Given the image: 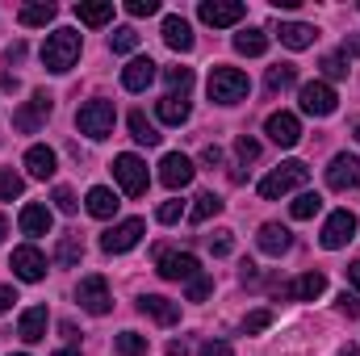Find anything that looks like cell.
<instances>
[{
	"mask_svg": "<svg viewBox=\"0 0 360 356\" xmlns=\"http://www.w3.org/2000/svg\"><path fill=\"white\" fill-rule=\"evenodd\" d=\"M281 293H285V298H293V302H314V298H323V293H327V276H323V272H302V276H297V281H289Z\"/></svg>",
	"mask_w": 360,
	"mask_h": 356,
	"instance_id": "cell-18",
	"label": "cell"
},
{
	"mask_svg": "<svg viewBox=\"0 0 360 356\" xmlns=\"http://www.w3.org/2000/svg\"><path fill=\"white\" fill-rule=\"evenodd\" d=\"M193 160L188 155H180V151H168L164 155V164H160V180L168 184V189H184V184H193Z\"/></svg>",
	"mask_w": 360,
	"mask_h": 356,
	"instance_id": "cell-17",
	"label": "cell"
},
{
	"mask_svg": "<svg viewBox=\"0 0 360 356\" xmlns=\"http://www.w3.org/2000/svg\"><path fill=\"white\" fill-rule=\"evenodd\" d=\"M352 239H356V214H352V210H335V214L323 222L319 243H323L327 252H340V248H348Z\"/></svg>",
	"mask_w": 360,
	"mask_h": 356,
	"instance_id": "cell-5",
	"label": "cell"
},
{
	"mask_svg": "<svg viewBox=\"0 0 360 356\" xmlns=\"http://www.w3.org/2000/svg\"><path fill=\"white\" fill-rule=\"evenodd\" d=\"M201 356H235V348H231V344H222V340H210V344L201 348Z\"/></svg>",
	"mask_w": 360,
	"mask_h": 356,
	"instance_id": "cell-49",
	"label": "cell"
},
{
	"mask_svg": "<svg viewBox=\"0 0 360 356\" xmlns=\"http://www.w3.org/2000/svg\"><path fill=\"white\" fill-rule=\"evenodd\" d=\"M155 218H160L164 227H172V222H180V218H184V201H164Z\"/></svg>",
	"mask_w": 360,
	"mask_h": 356,
	"instance_id": "cell-44",
	"label": "cell"
},
{
	"mask_svg": "<svg viewBox=\"0 0 360 356\" xmlns=\"http://www.w3.org/2000/svg\"><path fill=\"white\" fill-rule=\"evenodd\" d=\"M235 155H239V164L248 168V164H256V160H260V143H256V139H248V134H239V139H235Z\"/></svg>",
	"mask_w": 360,
	"mask_h": 356,
	"instance_id": "cell-39",
	"label": "cell"
},
{
	"mask_svg": "<svg viewBox=\"0 0 360 356\" xmlns=\"http://www.w3.org/2000/svg\"><path fill=\"white\" fill-rule=\"evenodd\" d=\"M344 55H360V34H356V38H348V42H344Z\"/></svg>",
	"mask_w": 360,
	"mask_h": 356,
	"instance_id": "cell-53",
	"label": "cell"
},
{
	"mask_svg": "<svg viewBox=\"0 0 360 356\" xmlns=\"http://www.w3.org/2000/svg\"><path fill=\"white\" fill-rule=\"evenodd\" d=\"M84 205H89V214H92V218H113L122 201H117V193H113V189L96 184V189H89V201H84Z\"/></svg>",
	"mask_w": 360,
	"mask_h": 356,
	"instance_id": "cell-26",
	"label": "cell"
},
{
	"mask_svg": "<svg viewBox=\"0 0 360 356\" xmlns=\"http://www.w3.org/2000/svg\"><path fill=\"white\" fill-rule=\"evenodd\" d=\"M143 231H147V222H143V218H126V222H117V227H109V231L101 235V252L122 256V252H130V248L143 239Z\"/></svg>",
	"mask_w": 360,
	"mask_h": 356,
	"instance_id": "cell-6",
	"label": "cell"
},
{
	"mask_svg": "<svg viewBox=\"0 0 360 356\" xmlns=\"http://www.w3.org/2000/svg\"><path fill=\"white\" fill-rule=\"evenodd\" d=\"M235 51L256 59V55L269 51V34H264V30H243V34H235Z\"/></svg>",
	"mask_w": 360,
	"mask_h": 356,
	"instance_id": "cell-31",
	"label": "cell"
},
{
	"mask_svg": "<svg viewBox=\"0 0 360 356\" xmlns=\"http://www.w3.org/2000/svg\"><path fill=\"white\" fill-rule=\"evenodd\" d=\"M276 38L289 46V51H306V46H314V25H306V21H281V30H276Z\"/></svg>",
	"mask_w": 360,
	"mask_h": 356,
	"instance_id": "cell-22",
	"label": "cell"
},
{
	"mask_svg": "<svg viewBox=\"0 0 360 356\" xmlns=\"http://www.w3.org/2000/svg\"><path fill=\"white\" fill-rule=\"evenodd\" d=\"M256 243H260L264 256H285V252L293 248V235H289V227H281V222H264L260 235H256Z\"/></svg>",
	"mask_w": 360,
	"mask_h": 356,
	"instance_id": "cell-19",
	"label": "cell"
},
{
	"mask_svg": "<svg viewBox=\"0 0 360 356\" xmlns=\"http://www.w3.org/2000/svg\"><path fill=\"white\" fill-rule=\"evenodd\" d=\"M113 101H89V105H80V113H76V126H80V134H89V139H109L113 134Z\"/></svg>",
	"mask_w": 360,
	"mask_h": 356,
	"instance_id": "cell-4",
	"label": "cell"
},
{
	"mask_svg": "<svg viewBox=\"0 0 360 356\" xmlns=\"http://www.w3.org/2000/svg\"><path fill=\"white\" fill-rule=\"evenodd\" d=\"M319 210H323V197H319V193H297L293 205H289V214H293L297 222H302V218H314Z\"/></svg>",
	"mask_w": 360,
	"mask_h": 356,
	"instance_id": "cell-33",
	"label": "cell"
},
{
	"mask_svg": "<svg viewBox=\"0 0 360 356\" xmlns=\"http://www.w3.org/2000/svg\"><path fill=\"white\" fill-rule=\"evenodd\" d=\"M17 356H25V352H17Z\"/></svg>",
	"mask_w": 360,
	"mask_h": 356,
	"instance_id": "cell-60",
	"label": "cell"
},
{
	"mask_svg": "<svg viewBox=\"0 0 360 356\" xmlns=\"http://www.w3.org/2000/svg\"><path fill=\"white\" fill-rule=\"evenodd\" d=\"M327 184L335 193H348V189H360V160L356 155H335L331 168H327Z\"/></svg>",
	"mask_w": 360,
	"mask_h": 356,
	"instance_id": "cell-15",
	"label": "cell"
},
{
	"mask_svg": "<svg viewBox=\"0 0 360 356\" xmlns=\"http://www.w3.org/2000/svg\"><path fill=\"white\" fill-rule=\"evenodd\" d=\"M155 59L151 55H139V59H130L126 68H122V89L126 92H147L151 89V80H155Z\"/></svg>",
	"mask_w": 360,
	"mask_h": 356,
	"instance_id": "cell-14",
	"label": "cell"
},
{
	"mask_svg": "<svg viewBox=\"0 0 360 356\" xmlns=\"http://www.w3.org/2000/svg\"><path fill=\"white\" fill-rule=\"evenodd\" d=\"M126 122H130V134H134V143H143V147H160V139H164V134L155 130V122H147V113H143V109H134Z\"/></svg>",
	"mask_w": 360,
	"mask_h": 356,
	"instance_id": "cell-27",
	"label": "cell"
},
{
	"mask_svg": "<svg viewBox=\"0 0 360 356\" xmlns=\"http://www.w3.org/2000/svg\"><path fill=\"white\" fill-rule=\"evenodd\" d=\"M340 356H360V348H356V344H344V352H340Z\"/></svg>",
	"mask_w": 360,
	"mask_h": 356,
	"instance_id": "cell-56",
	"label": "cell"
},
{
	"mask_svg": "<svg viewBox=\"0 0 360 356\" xmlns=\"http://www.w3.org/2000/svg\"><path fill=\"white\" fill-rule=\"evenodd\" d=\"M76 302H80V310H89V314H109L113 298H109L105 276H84V281L76 285Z\"/></svg>",
	"mask_w": 360,
	"mask_h": 356,
	"instance_id": "cell-8",
	"label": "cell"
},
{
	"mask_svg": "<svg viewBox=\"0 0 360 356\" xmlns=\"http://www.w3.org/2000/svg\"><path fill=\"white\" fill-rule=\"evenodd\" d=\"M323 76L344 80V76H348V55H344V51H340V55H327V59H323Z\"/></svg>",
	"mask_w": 360,
	"mask_h": 356,
	"instance_id": "cell-41",
	"label": "cell"
},
{
	"mask_svg": "<svg viewBox=\"0 0 360 356\" xmlns=\"http://www.w3.org/2000/svg\"><path fill=\"white\" fill-rule=\"evenodd\" d=\"M46 117H51V92H34L30 105H21V109L13 113V126H17L21 134H34Z\"/></svg>",
	"mask_w": 360,
	"mask_h": 356,
	"instance_id": "cell-11",
	"label": "cell"
},
{
	"mask_svg": "<svg viewBox=\"0 0 360 356\" xmlns=\"http://www.w3.org/2000/svg\"><path fill=\"white\" fill-rule=\"evenodd\" d=\"M164 42H168L172 51H180V55H184V51H193V30H188V21H184V17H176V13H172V17H164Z\"/></svg>",
	"mask_w": 360,
	"mask_h": 356,
	"instance_id": "cell-24",
	"label": "cell"
},
{
	"mask_svg": "<svg viewBox=\"0 0 360 356\" xmlns=\"http://www.w3.org/2000/svg\"><path fill=\"white\" fill-rule=\"evenodd\" d=\"M139 310L143 314H151L155 323H164V327H172L180 319V306L176 302H168V298H160V293H147V298H139Z\"/></svg>",
	"mask_w": 360,
	"mask_h": 356,
	"instance_id": "cell-23",
	"label": "cell"
},
{
	"mask_svg": "<svg viewBox=\"0 0 360 356\" xmlns=\"http://www.w3.org/2000/svg\"><path fill=\"white\" fill-rule=\"evenodd\" d=\"M248 76L239 72V68H226V63H218L214 72H210V101L214 105H239L243 96H248Z\"/></svg>",
	"mask_w": 360,
	"mask_h": 356,
	"instance_id": "cell-2",
	"label": "cell"
},
{
	"mask_svg": "<svg viewBox=\"0 0 360 356\" xmlns=\"http://www.w3.org/2000/svg\"><path fill=\"white\" fill-rule=\"evenodd\" d=\"M210 289H214V281L201 272V276H193L188 281V302H201V298H210Z\"/></svg>",
	"mask_w": 360,
	"mask_h": 356,
	"instance_id": "cell-46",
	"label": "cell"
},
{
	"mask_svg": "<svg viewBox=\"0 0 360 356\" xmlns=\"http://www.w3.org/2000/svg\"><path fill=\"white\" fill-rule=\"evenodd\" d=\"M55 13H59V8H55L51 0H38V4H25L17 17H21V25H25V30H34V25H51V21H55Z\"/></svg>",
	"mask_w": 360,
	"mask_h": 356,
	"instance_id": "cell-30",
	"label": "cell"
},
{
	"mask_svg": "<svg viewBox=\"0 0 360 356\" xmlns=\"http://www.w3.org/2000/svg\"><path fill=\"white\" fill-rule=\"evenodd\" d=\"M76 59H80V34H76V30H55V34H46V42H42V63H46V72L63 76V72H72Z\"/></svg>",
	"mask_w": 360,
	"mask_h": 356,
	"instance_id": "cell-1",
	"label": "cell"
},
{
	"mask_svg": "<svg viewBox=\"0 0 360 356\" xmlns=\"http://www.w3.org/2000/svg\"><path fill=\"white\" fill-rule=\"evenodd\" d=\"M126 13L130 17H151V13H160V0H126Z\"/></svg>",
	"mask_w": 360,
	"mask_h": 356,
	"instance_id": "cell-47",
	"label": "cell"
},
{
	"mask_svg": "<svg viewBox=\"0 0 360 356\" xmlns=\"http://www.w3.org/2000/svg\"><path fill=\"white\" fill-rule=\"evenodd\" d=\"M55 356H80V348H59Z\"/></svg>",
	"mask_w": 360,
	"mask_h": 356,
	"instance_id": "cell-57",
	"label": "cell"
},
{
	"mask_svg": "<svg viewBox=\"0 0 360 356\" xmlns=\"http://www.w3.org/2000/svg\"><path fill=\"white\" fill-rule=\"evenodd\" d=\"M264 130H269V139L276 147H297V139H302V122L293 117V113H269V122H264Z\"/></svg>",
	"mask_w": 360,
	"mask_h": 356,
	"instance_id": "cell-16",
	"label": "cell"
},
{
	"mask_svg": "<svg viewBox=\"0 0 360 356\" xmlns=\"http://www.w3.org/2000/svg\"><path fill=\"white\" fill-rule=\"evenodd\" d=\"M8 268H13L21 281H42V276H46V256H42L34 243H25V248H13Z\"/></svg>",
	"mask_w": 360,
	"mask_h": 356,
	"instance_id": "cell-12",
	"label": "cell"
},
{
	"mask_svg": "<svg viewBox=\"0 0 360 356\" xmlns=\"http://www.w3.org/2000/svg\"><path fill=\"white\" fill-rule=\"evenodd\" d=\"M348 281H352V285H356V289H360V260H356V265H352V268H348Z\"/></svg>",
	"mask_w": 360,
	"mask_h": 356,
	"instance_id": "cell-55",
	"label": "cell"
},
{
	"mask_svg": "<svg viewBox=\"0 0 360 356\" xmlns=\"http://www.w3.org/2000/svg\"><path fill=\"white\" fill-rule=\"evenodd\" d=\"M264 84H269V92H285V89H293V84H297V68H293V63H276V68H269Z\"/></svg>",
	"mask_w": 360,
	"mask_h": 356,
	"instance_id": "cell-32",
	"label": "cell"
},
{
	"mask_svg": "<svg viewBox=\"0 0 360 356\" xmlns=\"http://www.w3.org/2000/svg\"><path fill=\"white\" fill-rule=\"evenodd\" d=\"M340 314L360 319V298H356V293H340Z\"/></svg>",
	"mask_w": 360,
	"mask_h": 356,
	"instance_id": "cell-48",
	"label": "cell"
},
{
	"mask_svg": "<svg viewBox=\"0 0 360 356\" xmlns=\"http://www.w3.org/2000/svg\"><path fill=\"white\" fill-rule=\"evenodd\" d=\"M21 193H25V180L17 177L13 168H0V201H13Z\"/></svg>",
	"mask_w": 360,
	"mask_h": 356,
	"instance_id": "cell-36",
	"label": "cell"
},
{
	"mask_svg": "<svg viewBox=\"0 0 360 356\" xmlns=\"http://www.w3.org/2000/svg\"><path fill=\"white\" fill-rule=\"evenodd\" d=\"M155 113H160V122H168V126H184V122H188V101L176 96V92H168Z\"/></svg>",
	"mask_w": 360,
	"mask_h": 356,
	"instance_id": "cell-29",
	"label": "cell"
},
{
	"mask_svg": "<svg viewBox=\"0 0 360 356\" xmlns=\"http://www.w3.org/2000/svg\"><path fill=\"white\" fill-rule=\"evenodd\" d=\"M21 59H25V42H13V46L4 51V63L13 68V63H21Z\"/></svg>",
	"mask_w": 360,
	"mask_h": 356,
	"instance_id": "cell-51",
	"label": "cell"
},
{
	"mask_svg": "<svg viewBox=\"0 0 360 356\" xmlns=\"http://www.w3.org/2000/svg\"><path fill=\"white\" fill-rule=\"evenodd\" d=\"M306 180H310V168H306L302 160H289V164L272 168L269 177L260 180V197H264V201H276V197H285V193L302 189Z\"/></svg>",
	"mask_w": 360,
	"mask_h": 356,
	"instance_id": "cell-3",
	"label": "cell"
},
{
	"mask_svg": "<svg viewBox=\"0 0 360 356\" xmlns=\"http://www.w3.org/2000/svg\"><path fill=\"white\" fill-rule=\"evenodd\" d=\"M46 323H51L46 306H30V310L21 314V323H17V336H21L25 344H38V340H46Z\"/></svg>",
	"mask_w": 360,
	"mask_h": 356,
	"instance_id": "cell-21",
	"label": "cell"
},
{
	"mask_svg": "<svg viewBox=\"0 0 360 356\" xmlns=\"http://www.w3.org/2000/svg\"><path fill=\"white\" fill-rule=\"evenodd\" d=\"M113 177H117L126 197H143L147 193V164L139 155H117L113 160Z\"/></svg>",
	"mask_w": 360,
	"mask_h": 356,
	"instance_id": "cell-7",
	"label": "cell"
},
{
	"mask_svg": "<svg viewBox=\"0 0 360 356\" xmlns=\"http://www.w3.org/2000/svg\"><path fill=\"white\" fill-rule=\"evenodd\" d=\"M210 252H214V256H231V252H235L231 231H214V235H210Z\"/></svg>",
	"mask_w": 360,
	"mask_h": 356,
	"instance_id": "cell-42",
	"label": "cell"
},
{
	"mask_svg": "<svg viewBox=\"0 0 360 356\" xmlns=\"http://www.w3.org/2000/svg\"><path fill=\"white\" fill-rule=\"evenodd\" d=\"M117 352L122 356H143L147 352V336H139V331H122V336H117Z\"/></svg>",
	"mask_w": 360,
	"mask_h": 356,
	"instance_id": "cell-38",
	"label": "cell"
},
{
	"mask_svg": "<svg viewBox=\"0 0 360 356\" xmlns=\"http://www.w3.org/2000/svg\"><path fill=\"white\" fill-rule=\"evenodd\" d=\"M269 323H272V310H252V314L243 319V331H248V336H256V331H264Z\"/></svg>",
	"mask_w": 360,
	"mask_h": 356,
	"instance_id": "cell-43",
	"label": "cell"
},
{
	"mask_svg": "<svg viewBox=\"0 0 360 356\" xmlns=\"http://www.w3.org/2000/svg\"><path fill=\"white\" fill-rule=\"evenodd\" d=\"M335 105H340V96H335L331 84H323V80L302 84V109H306L310 117H327V113H335Z\"/></svg>",
	"mask_w": 360,
	"mask_h": 356,
	"instance_id": "cell-9",
	"label": "cell"
},
{
	"mask_svg": "<svg viewBox=\"0 0 360 356\" xmlns=\"http://www.w3.org/2000/svg\"><path fill=\"white\" fill-rule=\"evenodd\" d=\"M184 352H188V348H184L180 340H172V344H168V356H184Z\"/></svg>",
	"mask_w": 360,
	"mask_h": 356,
	"instance_id": "cell-54",
	"label": "cell"
},
{
	"mask_svg": "<svg viewBox=\"0 0 360 356\" xmlns=\"http://www.w3.org/2000/svg\"><path fill=\"white\" fill-rule=\"evenodd\" d=\"M21 231L25 235H51V210L46 205H38V201H30L25 210H21Z\"/></svg>",
	"mask_w": 360,
	"mask_h": 356,
	"instance_id": "cell-25",
	"label": "cell"
},
{
	"mask_svg": "<svg viewBox=\"0 0 360 356\" xmlns=\"http://www.w3.org/2000/svg\"><path fill=\"white\" fill-rule=\"evenodd\" d=\"M164 80H168V89H172V92L180 89V96H184V92L193 89V68H168V72H164Z\"/></svg>",
	"mask_w": 360,
	"mask_h": 356,
	"instance_id": "cell-40",
	"label": "cell"
},
{
	"mask_svg": "<svg viewBox=\"0 0 360 356\" xmlns=\"http://www.w3.org/2000/svg\"><path fill=\"white\" fill-rule=\"evenodd\" d=\"M4 235H8V222H4V214H0V239H4Z\"/></svg>",
	"mask_w": 360,
	"mask_h": 356,
	"instance_id": "cell-58",
	"label": "cell"
},
{
	"mask_svg": "<svg viewBox=\"0 0 360 356\" xmlns=\"http://www.w3.org/2000/svg\"><path fill=\"white\" fill-rule=\"evenodd\" d=\"M134 46H139V34H134L130 25H122V30L109 34V51H113V55H130Z\"/></svg>",
	"mask_w": 360,
	"mask_h": 356,
	"instance_id": "cell-35",
	"label": "cell"
},
{
	"mask_svg": "<svg viewBox=\"0 0 360 356\" xmlns=\"http://www.w3.org/2000/svg\"><path fill=\"white\" fill-rule=\"evenodd\" d=\"M76 17L84 21V25H109L113 21V0H92V4H76Z\"/></svg>",
	"mask_w": 360,
	"mask_h": 356,
	"instance_id": "cell-28",
	"label": "cell"
},
{
	"mask_svg": "<svg viewBox=\"0 0 360 356\" xmlns=\"http://www.w3.org/2000/svg\"><path fill=\"white\" fill-rule=\"evenodd\" d=\"M13 302H17V289H13V285H0V314H4Z\"/></svg>",
	"mask_w": 360,
	"mask_h": 356,
	"instance_id": "cell-52",
	"label": "cell"
},
{
	"mask_svg": "<svg viewBox=\"0 0 360 356\" xmlns=\"http://www.w3.org/2000/svg\"><path fill=\"white\" fill-rule=\"evenodd\" d=\"M197 13H201V21H205V25L222 30V25H239L248 8H243L239 0H201V8H197Z\"/></svg>",
	"mask_w": 360,
	"mask_h": 356,
	"instance_id": "cell-10",
	"label": "cell"
},
{
	"mask_svg": "<svg viewBox=\"0 0 360 356\" xmlns=\"http://www.w3.org/2000/svg\"><path fill=\"white\" fill-rule=\"evenodd\" d=\"M51 201H55V205H59V210H63V214H76V210H80V205H76V193H72V189H68V184H59V189H55V197H51Z\"/></svg>",
	"mask_w": 360,
	"mask_h": 356,
	"instance_id": "cell-45",
	"label": "cell"
},
{
	"mask_svg": "<svg viewBox=\"0 0 360 356\" xmlns=\"http://www.w3.org/2000/svg\"><path fill=\"white\" fill-rule=\"evenodd\" d=\"M214 214H222V197H218V193H201L188 218H193V222H210Z\"/></svg>",
	"mask_w": 360,
	"mask_h": 356,
	"instance_id": "cell-34",
	"label": "cell"
},
{
	"mask_svg": "<svg viewBox=\"0 0 360 356\" xmlns=\"http://www.w3.org/2000/svg\"><path fill=\"white\" fill-rule=\"evenodd\" d=\"M25 168H30V177H34V180H51V177H55V168H59V155H55L51 147L34 143V147L25 151Z\"/></svg>",
	"mask_w": 360,
	"mask_h": 356,
	"instance_id": "cell-20",
	"label": "cell"
},
{
	"mask_svg": "<svg viewBox=\"0 0 360 356\" xmlns=\"http://www.w3.org/2000/svg\"><path fill=\"white\" fill-rule=\"evenodd\" d=\"M160 276L164 281H193V276H201V265L188 252H160Z\"/></svg>",
	"mask_w": 360,
	"mask_h": 356,
	"instance_id": "cell-13",
	"label": "cell"
},
{
	"mask_svg": "<svg viewBox=\"0 0 360 356\" xmlns=\"http://www.w3.org/2000/svg\"><path fill=\"white\" fill-rule=\"evenodd\" d=\"M201 164H205V168H218V164H222V147H214V143H210V147L201 151Z\"/></svg>",
	"mask_w": 360,
	"mask_h": 356,
	"instance_id": "cell-50",
	"label": "cell"
},
{
	"mask_svg": "<svg viewBox=\"0 0 360 356\" xmlns=\"http://www.w3.org/2000/svg\"><path fill=\"white\" fill-rule=\"evenodd\" d=\"M80 256H84V248H80V239H59V252H55V260L63 268H72V265H80Z\"/></svg>",
	"mask_w": 360,
	"mask_h": 356,
	"instance_id": "cell-37",
	"label": "cell"
},
{
	"mask_svg": "<svg viewBox=\"0 0 360 356\" xmlns=\"http://www.w3.org/2000/svg\"><path fill=\"white\" fill-rule=\"evenodd\" d=\"M356 139H360V122H356Z\"/></svg>",
	"mask_w": 360,
	"mask_h": 356,
	"instance_id": "cell-59",
	"label": "cell"
}]
</instances>
